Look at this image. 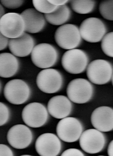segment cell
<instances>
[{
	"label": "cell",
	"mask_w": 113,
	"mask_h": 156,
	"mask_svg": "<svg viewBox=\"0 0 113 156\" xmlns=\"http://www.w3.org/2000/svg\"><path fill=\"white\" fill-rule=\"evenodd\" d=\"M94 88L92 83L84 78L71 80L67 87L66 93L71 102L82 104L88 102L93 97Z\"/></svg>",
	"instance_id": "cell-1"
},
{
	"label": "cell",
	"mask_w": 113,
	"mask_h": 156,
	"mask_svg": "<svg viewBox=\"0 0 113 156\" xmlns=\"http://www.w3.org/2000/svg\"><path fill=\"white\" fill-rule=\"evenodd\" d=\"M59 58L58 50L49 43L37 44L31 53L33 64L41 69H49L55 66Z\"/></svg>",
	"instance_id": "cell-2"
},
{
	"label": "cell",
	"mask_w": 113,
	"mask_h": 156,
	"mask_svg": "<svg viewBox=\"0 0 113 156\" xmlns=\"http://www.w3.org/2000/svg\"><path fill=\"white\" fill-rule=\"evenodd\" d=\"M36 83L39 89L46 93H56L63 88L64 80L62 74L55 69H45L37 76Z\"/></svg>",
	"instance_id": "cell-3"
},
{
	"label": "cell",
	"mask_w": 113,
	"mask_h": 156,
	"mask_svg": "<svg viewBox=\"0 0 113 156\" xmlns=\"http://www.w3.org/2000/svg\"><path fill=\"white\" fill-rule=\"evenodd\" d=\"M88 62L89 58L87 53L77 48L66 51L61 58L63 69L67 73L72 74L84 73L88 66Z\"/></svg>",
	"instance_id": "cell-4"
},
{
	"label": "cell",
	"mask_w": 113,
	"mask_h": 156,
	"mask_svg": "<svg viewBox=\"0 0 113 156\" xmlns=\"http://www.w3.org/2000/svg\"><path fill=\"white\" fill-rule=\"evenodd\" d=\"M4 96L6 100L14 105L25 104L31 96V89L24 80H12L4 88Z\"/></svg>",
	"instance_id": "cell-5"
},
{
	"label": "cell",
	"mask_w": 113,
	"mask_h": 156,
	"mask_svg": "<svg viewBox=\"0 0 113 156\" xmlns=\"http://www.w3.org/2000/svg\"><path fill=\"white\" fill-rule=\"evenodd\" d=\"M55 39L59 47L68 50L77 48L81 43L79 28L71 24L59 26L55 32Z\"/></svg>",
	"instance_id": "cell-6"
},
{
	"label": "cell",
	"mask_w": 113,
	"mask_h": 156,
	"mask_svg": "<svg viewBox=\"0 0 113 156\" xmlns=\"http://www.w3.org/2000/svg\"><path fill=\"white\" fill-rule=\"evenodd\" d=\"M113 69L110 62L97 59L88 64L87 76L90 82L102 85L108 83L112 79Z\"/></svg>",
	"instance_id": "cell-7"
},
{
	"label": "cell",
	"mask_w": 113,
	"mask_h": 156,
	"mask_svg": "<svg viewBox=\"0 0 113 156\" xmlns=\"http://www.w3.org/2000/svg\"><path fill=\"white\" fill-rule=\"evenodd\" d=\"M83 131L84 126L81 121L72 117H66L61 119L56 126L58 136L62 141L67 143L78 141Z\"/></svg>",
	"instance_id": "cell-8"
},
{
	"label": "cell",
	"mask_w": 113,
	"mask_h": 156,
	"mask_svg": "<svg viewBox=\"0 0 113 156\" xmlns=\"http://www.w3.org/2000/svg\"><path fill=\"white\" fill-rule=\"evenodd\" d=\"M107 30L104 22L96 17L86 19L81 22L79 28L81 37L88 43L101 41L106 34Z\"/></svg>",
	"instance_id": "cell-9"
},
{
	"label": "cell",
	"mask_w": 113,
	"mask_h": 156,
	"mask_svg": "<svg viewBox=\"0 0 113 156\" xmlns=\"http://www.w3.org/2000/svg\"><path fill=\"white\" fill-rule=\"evenodd\" d=\"M22 117L27 126L31 128H41L48 121L49 113L48 109L43 104L32 102L24 108Z\"/></svg>",
	"instance_id": "cell-10"
},
{
	"label": "cell",
	"mask_w": 113,
	"mask_h": 156,
	"mask_svg": "<svg viewBox=\"0 0 113 156\" xmlns=\"http://www.w3.org/2000/svg\"><path fill=\"white\" fill-rule=\"evenodd\" d=\"M79 140L81 149L91 154L102 152L107 142L105 135L96 129H88L82 132Z\"/></svg>",
	"instance_id": "cell-11"
},
{
	"label": "cell",
	"mask_w": 113,
	"mask_h": 156,
	"mask_svg": "<svg viewBox=\"0 0 113 156\" xmlns=\"http://www.w3.org/2000/svg\"><path fill=\"white\" fill-rule=\"evenodd\" d=\"M0 32L8 39L17 38L25 33V22L18 13H8L0 19Z\"/></svg>",
	"instance_id": "cell-12"
},
{
	"label": "cell",
	"mask_w": 113,
	"mask_h": 156,
	"mask_svg": "<svg viewBox=\"0 0 113 156\" xmlns=\"http://www.w3.org/2000/svg\"><path fill=\"white\" fill-rule=\"evenodd\" d=\"M33 139L32 130L24 124L12 126L7 133V140L9 144L17 149H26L32 143Z\"/></svg>",
	"instance_id": "cell-13"
},
{
	"label": "cell",
	"mask_w": 113,
	"mask_h": 156,
	"mask_svg": "<svg viewBox=\"0 0 113 156\" xmlns=\"http://www.w3.org/2000/svg\"><path fill=\"white\" fill-rule=\"evenodd\" d=\"M36 152L41 156H57L62 150V144L58 136L53 133H44L36 140Z\"/></svg>",
	"instance_id": "cell-14"
},
{
	"label": "cell",
	"mask_w": 113,
	"mask_h": 156,
	"mask_svg": "<svg viewBox=\"0 0 113 156\" xmlns=\"http://www.w3.org/2000/svg\"><path fill=\"white\" fill-rule=\"evenodd\" d=\"M91 123L95 129L101 132L113 129V109L108 106L97 107L91 115Z\"/></svg>",
	"instance_id": "cell-15"
},
{
	"label": "cell",
	"mask_w": 113,
	"mask_h": 156,
	"mask_svg": "<svg viewBox=\"0 0 113 156\" xmlns=\"http://www.w3.org/2000/svg\"><path fill=\"white\" fill-rule=\"evenodd\" d=\"M73 109V105L70 99L64 95L52 97L48 104V113L56 119H61L68 117Z\"/></svg>",
	"instance_id": "cell-16"
},
{
	"label": "cell",
	"mask_w": 113,
	"mask_h": 156,
	"mask_svg": "<svg viewBox=\"0 0 113 156\" xmlns=\"http://www.w3.org/2000/svg\"><path fill=\"white\" fill-rule=\"evenodd\" d=\"M35 44V41L34 37L24 33L19 37L9 40L8 47L13 55L18 57H25L32 53Z\"/></svg>",
	"instance_id": "cell-17"
},
{
	"label": "cell",
	"mask_w": 113,
	"mask_h": 156,
	"mask_svg": "<svg viewBox=\"0 0 113 156\" xmlns=\"http://www.w3.org/2000/svg\"><path fill=\"white\" fill-rule=\"evenodd\" d=\"M25 22V31L35 34L42 31L46 26V20L42 13L35 9H28L21 14Z\"/></svg>",
	"instance_id": "cell-18"
},
{
	"label": "cell",
	"mask_w": 113,
	"mask_h": 156,
	"mask_svg": "<svg viewBox=\"0 0 113 156\" xmlns=\"http://www.w3.org/2000/svg\"><path fill=\"white\" fill-rule=\"evenodd\" d=\"M19 69L20 62L12 53H0V77H12L18 73Z\"/></svg>",
	"instance_id": "cell-19"
},
{
	"label": "cell",
	"mask_w": 113,
	"mask_h": 156,
	"mask_svg": "<svg viewBox=\"0 0 113 156\" xmlns=\"http://www.w3.org/2000/svg\"><path fill=\"white\" fill-rule=\"evenodd\" d=\"M71 16V12L66 5L58 6L51 13L45 14L44 17L49 24L54 26H62L69 21Z\"/></svg>",
	"instance_id": "cell-20"
},
{
	"label": "cell",
	"mask_w": 113,
	"mask_h": 156,
	"mask_svg": "<svg viewBox=\"0 0 113 156\" xmlns=\"http://www.w3.org/2000/svg\"><path fill=\"white\" fill-rule=\"evenodd\" d=\"M70 3L75 12L79 14H88L94 10L96 2L93 0H74L71 1Z\"/></svg>",
	"instance_id": "cell-21"
},
{
	"label": "cell",
	"mask_w": 113,
	"mask_h": 156,
	"mask_svg": "<svg viewBox=\"0 0 113 156\" xmlns=\"http://www.w3.org/2000/svg\"><path fill=\"white\" fill-rule=\"evenodd\" d=\"M32 3L37 12L44 14L52 13L58 7L51 4L47 0H33Z\"/></svg>",
	"instance_id": "cell-22"
},
{
	"label": "cell",
	"mask_w": 113,
	"mask_h": 156,
	"mask_svg": "<svg viewBox=\"0 0 113 156\" xmlns=\"http://www.w3.org/2000/svg\"><path fill=\"white\" fill-rule=\"evenodd\" d=\"M101 48L103 52L109 57H113V33L105 34L102 40Z\"/></svg>",
	"instance_id": "cell-23"
},
{
	"label": "cell",
	"mask_w": 113,
	"mask_h": 156,
	"mask_svg": "<svg viewBox=\"0 0 113 156\" xmlns=\"http://www.w3.org/2000/svg\"><path fill=\"white\" fill-rule=\"evenodd\" d=\"M113 1L108 0L104 1L100 3L99 12L103 18L105 19L112 21L113 20Z\"/></svg>",
	"instance_id": "cell-24"
},
{
	"label": "cell",
	"mask_w": 113,
	"mask_h": 156,
	"mask_svg": "<svg viewBox=\"0 0 113 156\" xmlns=\"http://www.w3.org/2000/svg\"><path fill=\"white\" fill-rule=\"evenodd\" d=\"M10 118V110L9 107L0 102V126L5 125Z\"/></svg>",
	"instance_id": "cell-25"
},
{
	"label": "cell",
	"mask_w": 113,
	"mask_h": 156,
	"mask_svg": "<svg viewBox=\"0 0 113 156\" xmlns=\"http://www.w3.org/2000/svg\"><path fill=\"white\" fill-rule=\"evenodd\" d=\"M25 2L23 0H1V3L9 9H16L22 6Z\"/></svg>",
	"instance_id": "cell-26"
},
{
	"label": "cell",
	"mask_w": 113,
	"mask_h": 156,
	"mask_svg": "<svg viewBox=\"0 0 113 156\" xmlns=\"http://www.w3.org/2000/svg\"><path fill=\"white\" fill-rule=\"evenodd\" d=\"M62 156H85L81 151L77 149H69L61 154Z\"/></svg>",
	"instance_id": "cell-27"
},
{
	"label": "cell",
	"mask_w": 113,
	"mask_h": 156,
	"mask_svg": "<svg viewBox=\"0 0 113 156\" xmlns=\"http://www.w3.org/2000/svg\"><path fill=\"white\" fill-rule=\"evenodd\" d=\"M14 154L10 148L4 144H0V156H13Z\"/></svg>",
	"instance_id": "cell-28"
},
{
	"label": "cell",
	"mask_w": 113,
	"mask_h": 156,
	"mask_svg": "<svg viewBox=\"0 0 113 156\" xmlns=\"http://www.w3.org/2000/svg\"><path fill=\"white\" fill-rule=\"evenodd\" d=\"M9 39L4 36L0 32V51L3 50L6 48L8 46Z\"/></svg>",
	"instance_id": "cell-29"
},
{
	"label": "cell",
	"mask_w": 113,
	"mask_h": 156,
	"mask_svg": "<svg viewBox=\"0 0 113 156\" xmlns=\"http://www.w3.org/2000/svg\"><path fill=\"white\" fill-rule=\"evenodd\" d=\"M49 3L53 5L56 6H59L66 5L67 3H68V0H49Z\"/></svg>",
	"instance_id": "cell-30"
},
{
	"label": "cell",
	"mask_w": 113,
	"mask_h": 156,
	"mask_svg": "<svg viewBox=\"0 0 113 156\" xmlns=\"http://www.w3.org/2000/svg\"><path fill=\"white\" fill-rule=\"evenodd\" d=\"M108 154L109 156H113V141L112 140L110 142V144L108 146Z\"/></svg>",
	"instance_id": "cell-31"
},
{
	"label": "cell",
	"mask_w": 113,
	"mask_h": 156,
	"mask_svg": "<svg viewBox=\"0 0 113 156\" xmlns=\"http://www.w3.org/2000/svg\"><path fill=\"white\" fill-rule=\"evenodd\" d=\"M5 14V12L4 8L3 7L2 5L0 3V19H2V17Z\"/></svg>",
	"instance_id": "cell-32"
},
{
	"label": "cell",
	"mask_w": 113,
	"mask_h": 156,
	"mask_svg": "<svg viewBox=\"0 0 113 156\" xmlns=\"http://www.w3.org/2000/svg\"><path fill=\"white\" fill-rule=\"evenodd\" d=\"M1 90H2V83L0 82V92H1Z\"/></svg>",
	"instance_id": "cell-33"
}]
</instances>
